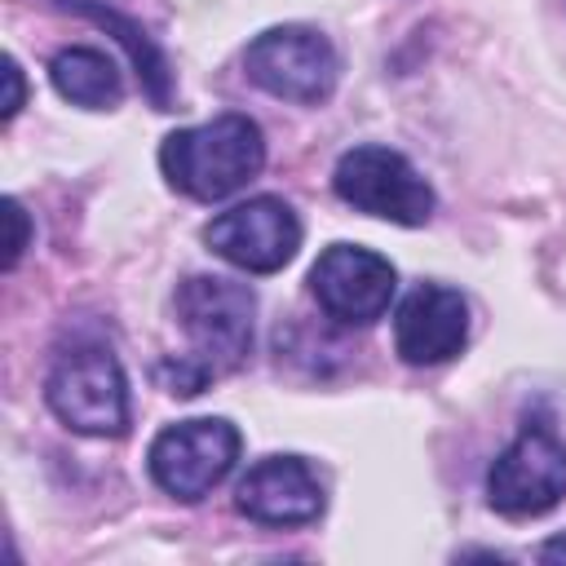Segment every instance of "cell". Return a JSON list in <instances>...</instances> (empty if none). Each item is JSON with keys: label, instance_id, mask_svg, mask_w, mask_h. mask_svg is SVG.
Masks as SVG:
<instances>
[{"label": "cell", "instance_id": "obj_4", "mask_svg": "<svg viewBox=\"0 0 566 566\" xmlns=\"http://www.w3.org/2000/svg\"><path fill=\"white\" fill-rule=\"evenodd\" d=\"M243 66H248V80L256 88H265L270 97H283V102H301V106L327 102L336 88V71H340L332 40L314 27L261 31L248 44Z\"/></svg>", "mask_w": 566, "mask_h": 566}, {"label": "cell", "instance_id": "obj_12", "mask_svg": "<svg viewBox=\"0 0 566 566\" xmlns=\"http://www.w3.org/2000/svg\"><path fill=\"white\" fill-rule=\"evenodd\" d=\"M49 75H53V88H57L66 102L88 106V111H111V106L119 102V93H124L115 62H111L102 49H84V44L62 49V53L53 57Z\"/></svg>", "mask_w": 566, "mask_h": 566}, {"label": "cell", "instance_id": "obj_14", "mask_svg": "<svg viewBox=\"0 0 566 566\" xmlns=\"http://www.w3.org/2000/svg\"><path fill=\"white\" fill-rule=\"evenodd\" d=\"M4 217H9V248H4V270H13V265H18V256L27 252V239H31V230H27V212H22V203H18V199H9V203H4Z\"/></svg>", "mask_w": 566, "mask_h": 566}, {"label": "cell", "instance_id": "obj_10", "mask_svg": "<svg viewBox=\"0 0 566 566\" xmlns=\"http://www.w3.org/2000/svg\"><path fill=\"white\" fill-rule=\"evenodd\" d=\"M464 340H469V305L455 287L420 283L416 292H407L394 318V345L402 363L411 367L447 363L464 349Z\"/></svg>", "mask_w": 566, "mask_h": 566}, {"label": "cell", "instance_id": "obj_9", "mask_svg": "<svg viewBox=\"0 0 566 566\" xmlns=\"http://www.w3.org/2000/svg\"><path fill=\"white\" fill-rule=\"evenodd\" d=\"M310 287H314V301L323 305L327 318L367 327V323H376V318L389 310L394 287H398V274H394V265H389L380 252H371V248L332 243V248L314 261Z\"/></svg>", "mask_w": 566, "mask_h": 566}, {"label": "cell", "instance_id": "obj_6", "mask_svg": "<svg viewBox=\"0 0 566 566\" xmlns=\"http://www.w3.org/2000/svg\"><path fill=\"white\" fill-rule=\"evenodd\" d=\"M150 478L177 500H203L239 460V429L221 416L168 424L150 442Z\"/></svg>", "mask_w": 566, "mask_h": 566}, {"label": "cell", "instance_id": "obj_15", "mask_svg": "<svg viewBox=\"0 0 566 566\" xmlns=\"http://www.w3.org/2000/svg\"><path fill=\"white\" fill-rule=\"evenodd\" d=\"M22 97H27V88H22V71H18V62L13 57H4V124L22 111Z\"/></svg>", "mask_w": 566, "mask_h": 566}, {"label": "cell", "instance_id": "obj_2", "mask_svg": "<svg viewBox=\"0 0 566 566\" xmlns=\"http://www.w3.org/2000/svg\"><path fill=\"white\" fill-rule=\"evenodd\" d=\"M252 292L221 274H190L177 287V318L190 336V358L217 376L252 354Z\"/></svg>", "mask_w": 566, "mask_h": 566}, {"label": "cell", "instance_id": "obj_7", "mask_svg": "<svg viewBox=\"0 0 566 566\" xmlns=\"http://www.w3.org/2000/svg\"><path fill=\"white\" fill-rule=\"evenodd\" d=\"M566 495V447L544 429L526 424L491 464L486 500L504 517H539Z\"/></svg>", "mask_w": 566, "mask_h": 566}, {"label": "cell", "instance_id": "obj_16", "mask_svg": "<svg viewBox=\"0 0 566 566\" xmlns=\"http://www.w3.org/2000/svg\"><path fill=\"white\" fill-rule=\"evenodd\" d=\"M539 557H544V562H566V535H553V539L539 548Z\"/></svg>", "mask_w": 566, "mask_h": 566}, {"label": "cell", "instance_id": "obj_1", "mask_svg": "<svg viewBox=\"0 0 566 566\" xmlns=\"http://www.w3.org/2000/svg\"><path fill=\"white\" fill-rule=\"evenodd\" d=\"M265 164V137L248 115H217L195 128H177L159 146V168L172 190L190 199H226L243 190Z\"/></svg>", "mask_w": 566, "mask_h": 566}, {"label": "cell", "instance_id": "obj_13", "mask_svg": "<svg viewBox=\"0 0 566 566\" xmlns=\"http://www.w3.org/2000/svg\"><path fill=\"white\" fill-rule=\"evenodd\" d=\"M66 4H75V9H84L88 18H97V22H106V27H115V31H119V40L128 44V53H133V62H137V75L146 80L150 102L164 111V106H168V71H164V57L155 53V44H150L133 22H124L119 13H106L102 4H88V0H66Z\"/></svg>", "mask_w": 566, "mask_h": 566}, {"label": "cell", "instance_id": "obj_3", "mask_svg": "<svg viewBox=\"0 0 566 566\" xmlns=\"http://www.w3.org/2000/svg\"><path fill=\"white\" fill-rule=\"evenodd\" d=\"M44 398L53 416L75 433L115 438L128 429V380L115 354L102 345L66 349L44 380Z\"/></svg>", "mask_w": 566, "mask_h": 566}, {"label": "cell", "instance_id": "obj_8", "mask_svg": "<svg viewBox=\"0 0 566 566\" xmlns=\"http://www.w3.org/2000/svg\"><path fill=\"white\" fill-rule=\"evenodd\" d=\"M203 243L221 261H230L248 274H274L296 256L301 221H296L292 203H283L279 195H256V199L234 203L230 212L212 217L203 230Z\"/></svg>", "mask_w": 566, "mask_h": 566}, {"label": "cell", "instance_id": "obj_5", "mask_svg": "<svg viewBox=\"0 0 566 566\" xmlns=\"http://www.w3.org/2000/svg\"><path fill=\"white\" fill-rule=\"evenodd\" d=\"M336 195L367 212V217H385L398 226H424L433 212V190L429 181L411 168L407 155L389 150V146H354L340 155L336 172H332Z\"/></svg>", "mask_w": 566, "mask_h": 566}, {"label": "cell", "instance_id": "obj_11", "mask_svg": "<svg viewBox=\"0 0 566 566\" xmlns=\"http://www.w3.org/2000/svg\"><path fill=\"white\" fill-rule=\"evenodd\" d=\"M234 509L261 526H305L323 513V486L301 455H265L243 473Z\"/></svg>", "mask_w": 566, "mask_h": 566}]
</instances>
